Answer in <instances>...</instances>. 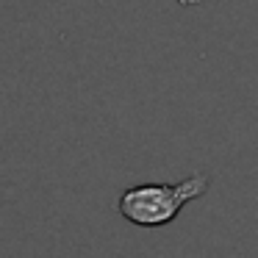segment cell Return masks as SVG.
<instances>
[{
  "label": "cell",
  "mask_w": 258,
  "mask_h": 258,
  "mask_svg": "<svg viewBox=\"0 0 258 258\" xmlns=\"http://www.w3.org/2000/svg\"><path fill=\"white\" fill-rule=\"evenodd\" d=\"M208 189V175L197 172L178 183H142L125 189L117 200V208L128 222L139 228H161L180 214L186 203L203 197Z\"/></svg>",
  "instance_id": "1"
}]
</instances>
